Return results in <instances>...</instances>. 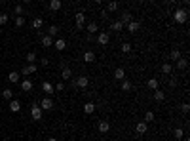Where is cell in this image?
Here are the masks:
<instances>
[{"instance_id":"obj_44","label":"cell","mask_w":190,"mask_h":141,"mask_svg":"<svg viewBox=\"0 0 190 141\" xmlns=\"http://www.w3.org/2000/svg\"><path fill=\"white\" fill-rule=\"evenodd\" d=\"M48 141H57V139H55V137H50V139H48Z\"/></svg>"},{"instance_id":"obj_22","label":"cell","mask_w":190,"mask_h":141,"mask_svg":"<svg viewBox=\"0 0 190 141\" xmlns=\"http://www.w3.org/2000/svg\"><path fill=\"white\" fill-rule=\"evenodd\" d=\"M129 21H133V19H131V14H129V11H124V14H122V25H127Z\"/></svg>"},{"instance_id":"obj_25","label":"cell","mask_w":190,"mask_h":141,"mask_svg":"<svg viewBox=\"0 0 190 141\" xmlns=\"http://www.w3.org/2000/svg\"><path fill=\"white\" fill-rule=\"evenodd\" d=\"M131 88H133V84L129 80H122V92H129Z\"/></svg>"},{"instance_id":"obj_9","label":"cell","mask_w":190,"mask_h":141,"mask_svg":"<svg viewBox=\"0 0 190 141\" xmlns=\"http://www.w3.org/2000/svg\"><path fill=\"white\" fill-rule=\"evenodd\" d=\"M88 84H90L88 76H78V78H76V86L78 88H88Z\"/></svg>"},{"instance_id":"obj_42","label":"cell","mask_w":190,"mask_h":141,"mask_svg":"<svg viewBox=\"0 0 190 141\" xmlns=\"http://www.w3.org/2000/svg\"><path fill=\"white\" fill-rule=\"evenodd\" d=\"M15 14H17V17H19V15H23V6H21V4L15 6Z\"/></svg>"},{"instance_id":"obj_34","label":"cell","mask_w":190,"mask_h":141,"mask_svg":"<svg viewBox=\"0 0 190 141\" xmlns=\"http://www.w3.org/2000/svg\"><path fill=\"white\" fill-rule=\"evenodd\" d=\"M162 72H164V74H169V72H171V65H169V63H164V65H162Z\"/></svg>"},{"instance_id":"obj_46","label":"cell","mask_w":190,"mask_h":141,"mask_svg":"<svg viewBox=\"0 0 190 141\" xmlns=\"http://www.w3.org/2000/svg\"><path fill=\"white\" fill-rule=\"evenodd\" d=\"M86 141H90V139H86Z\"/></svg>"},{"instance_id":"obj_47","label":"cell","mask_w":190,"mask_h":141,"mask_svg":"<svg viewBox=\"0 0 190 141\" xmlns=\"http://www.w3.org/2000/svg\"><path fill=\"white\" fill-rule=\"evenodd\" d=\"M19 141H21V139H19Z\"/></svg>"},{"instance_id":"obj_28","label":"cell","mask_w":190,"mask_h":141,"mask_svg":"<svg viewBox=\"0 0 190 141\" xmlns=\"http://www.w3.org/2000/svg\"><path fill=\"white\" fill-rule=\"evenodd\" d=\"M11 95H14V92H11L10 88H6V90H2V97H4V99H10V101H11Z\"/></svg>"},{"instance_id":"obj_6","label":"cell","mask_w":190,"mask_h":141,"mask_svg":"<svg viewBox=\"0 0 190 141\" xmlns=\"http://www.w3.org/2000/svg\"><path fill=\"white\" fill-rule=\"evenodd\" d=\"M108 40H110V36H108V33H99V36H97V42L101 44V46H107Z\"/></svg>"},{"instance_id":"obj_26","label":"cell","mask_w":190,"mask_h":141,"mask_svg":"<svg viewBox=\"0 0 190 141\" xmlns=\"http://www.w3.org/2000/svg\"><path fill=\"white\" fill-rule=\"evenodd\" d=\"M42 23H44L42 17H34V19H32V27H34V29H40V27H42Z\"/></svg>"},{"instance_id":"obj_40","label":"cell","mask_w":190,"mask_h":141,"mask_svg":"<svg viewBox=\"0 0 190 141\" xmlns=\"http://www.w3.org/2000/svg\"><path fill=\"white\" fill-rule=\"evenodd\" d=\"M107 8H108V11H116V10H118V2H110Z\"/></svg>"},{"instance_id":"obj_29","label":"cell","mask_w":190,"mask_h":141,"mask_svg":"<svg viewBox=\"0 0 190 141\" xmlns=\"http://www.w3.org/2000/svg\"><path fill=\"white\" fill-rule=\"evenodd\" d=\"M164 97H165V94L162 90H156L154 92V99H156V101H164Z\"/></svg>"},{"instance_id":"obj_23","label":"cell","mask_w":190,"mask_h":141,"mask_svg":"<svg viewBox=\"0 0 190 141\" xmlns=\"http://www.w3.org/2000/svg\"><path fill=\"white\" fill-rule=\"evenodd\" d=\"M19 78H21L19 72H10V74H8V80H10V82H19Z\"/></svg>"},{"instance_id":"obj_19","label":"cell","mask_w":190,"mask_h":141,"mask_svg":"<svg viewBox=\"0 0 190 141\" xmlns=\"http://www.w3.org/2000/svg\"><path fill=\"white\" fill-rule=\"evenodd\" d=\"M61 78H63V80H70V78H72V71L68 69V67H65V69L61 71Z\"/></svg>"},{"instance_id":"obj_24","label":"cell","mask_w":190,"mask_h":141,"mask_svg":"<svg viewBox=\"0 0 190 141\" xmlns=\"http://www.w3.org/2000/svg\"><path fill=\"white\" fill-rule=\"evenodd\" d=\"M97 31H99V27H97V23H88V33L90 34H93V33H97Z\"/></svg>"},{"instance_id":"obj_13","label":"cell","mask_w":190,"mask_h":141,"mask_svg":"<svg viewBox=\"0 0 190 141\" xmlns=\"http://www.w3.org/2000/svg\"><path fill=\"white\" fill-rule=\"evenodd\" d=\"M147 130H148V124L147 122H137V126H135V132H137V134H144Z\"/></svg>"},{"instance_id":"obj_11","label":"cell","mask_w":190,"mask_h":141,"mask_svg":"<svg viewBox=\"0 0 190 141\" xmlns=\"http://www.w3.org/2000/svg\"><path fill=\"white\" fill-rule=\"evenodd\" d=\"M147 88H148V90H152V92H156V90H158V78H148Z\"/></svg>"},{"instance_id":"obj_20","label":"cell","mask_w":190,"mask_h":141,"mask_svg":"<svg viewBox=\"0 0 190 141\" xmlns=\"http://www.w3.org/2000/svg\"><path fill=\"white\" fill-rule=\"evenodd\" d=\"M93 111H95V105H93L91 101H88L86 105H84V112H86V115H91Z\"/></svg>"},{"instance_id":"obj_10","label":"cell","mask_w":190,"mask_h":141,"mask_svg":"<svg viewBox=\"0 0 190 141\" xmlns=\"http://www.w3.org/2000/svg\"><path fill=\"white\" fill-rule=\"evenodd\" d=\"M139 29H141V23L139 21H129L127 23V31H129V33H137Z\"/></svg>"},{"instance_id":"obj_14","label":"cell","mask_w":190,"mask_h":141,"mask_svg":"<svg viewBox=\"0 0 190 141\" xmlns=\"http://www.w3.org/2000/svg\"><path fill=\"white\" fill-rule=\"evenodd\" d=\"M114 78L116 80H126V71H124L122 67H118V69L114 71Z\"/></svg>"},{"instance_id":"obj_33","label":"cell","mask_w":190,"mask_h":141,"mask_svg":"<svg viewBox=\"0 0 190 141\" xmlns=\"http://www.w3.org/2000/svg\"><path fill=\"white\" fill-rule=\"evenodd\" d=\"M171 59H173V61H179V59H181V52L179 50H173L171 52Z\"/></svg>"},{"instance_id":"obj_1","label":"cell","mask_w":190,"mask_h":141,"mask_svg":"<svg viewBox=\"0 0 190 141\" xmlns=\"http://www.w3.org/2000/svg\"><path fill=\"white\" fill-rule=\"evenodd\" d=\"M173 19H175L177 23H186V19H188V10H175Z\"/></svg>"},{"instance_id":"obj_15","label":"cell","mask_w":190,"mask_h":141,"mask_svg":"<svg viewBox=\"0 0 190 141\" xmlns=\"http://www.w3.org/2000/svg\"><path fill=\"white\" fill-rule=\"evenodd\" d=\"M10 111L11 112H19V111H21V103L15 101V99H11V101H10Z\"/></svg>"},{"instance_id":"obj_30","label":"cell","mask_w":190,"mask_h":141,"mask_svg":"<svg viewBox=\"0 0 190 141\" xmlns=\"http://www.w3.org/2000/svg\"><path fill=\"white\" fill-rule=\"evenodd\" d=\"M152 120H154V112H152V111H147V112H144V122H152Z\"/></svg>"},{"instance_id":"obj_27","label":"cell","mask_w":190,"mask_h":141,"mask_svg":"<svg viewBox=\"0 0 190 141\" xmlns=\"http://www.w3.org/2000/svg\"><path fill=\"white\" fill-rule=\"evenodd\" d=\"M34 59H36V54L34 52H29V54H27V63H29V65H34Z\"/></svg>"},{"instance_id":"obj_3","label":"cell","mask_w":190,"mask_h":141,"mask_svg":"<svg viewBox=\"0 0 190 141\" xmlns=\"http://www.w3.org/2000/svg\"><path fill=\"white\" fill-rule=\"evenodd\" d=\"M38 107L42 109V111H50V109H53V101H51L50 97H44V99H42V103H40Z\"/></svg>"},{"instance_id":"obj_39","label":"cell","mask_w":190,"mask_h":141,"mask_svg":"<svg viewBox=\"0 0 190 141\" xmlns=\"http://www.w3.org/2000/svg\"><path fill=\"white\" fill-rule=\"evenodd\" d=\"M177 67H179V69H186V67H188V63L184 61V59H179V61H177Z\"/></svg>"},{"instance_id":"obj_16","label":"cell","mask_w":190,"mask_h":141,"mask_svg":"<svg viewBox=\"0 0 190 141\" xmlns=\"http://www.w3.org/2000/svg\"><path fill=\"white\" fill-rule=\"evenodd\" d=\"M53 46L57 48V52H63L65 48H67V42H65L63 38H57V40H55V42H53Z\"/></svg>"},{"instance_id":"obj_38","label":"cell","mask_w":190,"mask_h":141,"mask_svg":"<svg viewBox=\"0 0 190 141\" xmlns=\"http://www.w3.org/2000/svg\"><path fill=\"white\" fill-rule=\"evenodd\" d=\"M122 52H124V54H129V52H131V44L124 42V44H122Z\"/></svg>"},{"instance_id":"obj_8","label":"cell","mask_w":190,"mask_h":141,"mask_svg":"<svg viewBox=\"0 0 190 141\" xmlns=\"http://www.w3.org/2000/svg\"><path fill=\"white\" fill-rule=\"evenodd\" d=\"M32 72H36V65H25L21 69V74L23 76H29V74H32Z\"/></svg>"},{"instance_id":"obj_2","label":"cell","mask_w":190,"mask_h":141,"mask_svg":"<svg viewBox=\"0 0 190 141\" xmlns=\"http://www.w3.org/2000/svg\"><path fill=\"white\" fill-rule=\"evenodd\" d=\"M84 23H86V15H84L82 11H78V14H76V29L82 31L84 29Z\"/></svg>"},{"instance_id":"obj_31","label":"cell","mask_w":190,"mask_h":141,"mask_svg":"<svg viewBox=\"0 0 190 141\" xmlns=\"http://www.w3.org/2000/svg\"><path fill=\"white\" fill-rule=\"evenodd\" d=\"M122 29H124L122 21H114V23H112V31H116V33H118V31H122Z\"/></svg>"},{"instance_id":"obj_36","label":"cell","mask_w":190,"mask_h":141,"mask_svg":"<svg viewBox=\"0 0 190 141\" xmlns=\"http://www.w3.org/2000/svg\"><path fill=\"white\" fill-rule=\"evenodd\" d=\"M8 19H10V15H8V14H0V25H6Z\"/></svg>"},{"instance_id":"obj_45","label":"cell","mask_w":190,"mask_h":141,"mask_svg":"<svg viewBox=\"0 0 190 141\" xmlns=\"http://www.w3.org/2000/svg\"><path fill=\"white\" fill-rule=\"evenodd\" d=\"M116 141H122V139H116Z\"/></svg>"},{"instance_id":"obj_7","label":"cell","mask_w":190,"mask_h":141,"mask_svg":"<svg viewBox=\"0 0 190 141\" xmlns=\"http://www.w3.org/2000/svg\"><path fill=\"white\" fill-rule=\"evenodd\" d=\"M97 130H99V132H101V134H107V132H108V130H110V124H108V122H107V120H101V122H99V124H97Z\"/></svg>"},{"instance_id":"obj_43","label":"cell","mask_w":190,"mask_h":141,"mask_svg":"<svg viewBox=\"0 0 190 141\" xmlns=\"http://www.w3.org/2000/svg\"><path fill=\"white\" fill-rule=\"evenodd\" d=\"M181 109H183V112L186 115V112L190 111V105H188V103H183V105H181Z\"/></svg>"},{"instance_id":"obj_12","label":"cell","mask_w":190,"mask_h":141,"mask_svg":"<svg viewBox=\"0 0 190 141\" xmlns=\"http://www.w3.org/2000/svg\"><path fill=\"white\" fill-rule=\"evenodd\" d=\"M42 90L46 92L48 95H51V94H55V88H53V84H50V82H44L42 84Z\"/></svg>"},{"instance_id":"obj_17","label":"cell","mask_w":190,"mask_h":141,"mask_svg":"<svg viewBox=\"0 0 190 141\" xmlns=\"http://www.w3.org/2000/svg\"><path fill=\"white\" fill-rule=\"evenodd\" d=\"M21 90H23V92H31V90H32V82H31L29 78L21 80Z\"/></svg>"},{"instance_id":"obj_35","label":"cell","mask_w":190,"mask_h":141,"mask_svg":"<svg viewBox=\"0 0 190 141\" xmlns=\"http://www.w3.org/2000/svg\"><path fill=\"white\" fill-rule=\"evenodd\" d=\"M15 25H17V27H23V25H25V17H23V15L15 17Z\"/></svg>"},{"instance_id":"obj_41","label":"cell","mask_w":190,"mask_h":141,"mask_svg":"<svg viewBox=\"0 0 190 141\" xmlns=\"http://www.w3.org/2000/svg\"><path fill=\"white\" fill-rule=\"evenodd\" d=\"M55 88V92H63L65 90V84L63 82H57V86H53Z\"/></svg>"},{"instance_id":"obj_21","label":"cell","mask_w":190,"mask_h":141,"mask_svg":"<svg viewBox=\"0 0 190 141\" xmlns=\"http://www.w3.org/2000/svg\"><path fill=\"white\" fill-rule=\"evenodd\" d=\"M61 6H63L61 0H51V2H50V10H53V11H57Z\"/></svg>"},{"instance_id":"obj_18","label":"cell","mask_w":190,"mask_h":141,"mask_svg":"<svg viewBox=\"0 0 190 141\" xmlns=\"http://www.w3.org/2000/svg\"><path fill=\"white\" fill-rule=\"evenodd\" d=\"M84 61H86V63H93V61H95V54L88 50L86 54H84Z\"/></svg>"},{"instance_id":"obj_32","label":"cell","mask_w":190,"mask_h":141,"mask_svg":"<svg viewBox=\"0 0 190 141\" xmlns=\"http://www.w3.org/2000/svg\"><path fill=\"white\" fill-rule=\"evenodd\" d=\"M57 31H59V29H57V27H55V25H51V27H50V29H48V36H51V38H53V36H55V34H57Z\"/></svg>"},{"instance_id":"obj_5","label":"cell","mask_w":190,"mask_h":141,"mask_svg":"<svg viewBox=\"0 0 190 141\" xmlns=\"http://www.w3.org/2000/svg\"><path fill=\"white\" fill-rule=\"evenodd\" d=\"M40 42H42V46H44V48L53 46V38H51V36H48V34H42V36H40Z\"/></svg>"},{"instance_id":"obj_4","label":"cell","mask_w":190,"mask_h":141,"mask_svg":"<svg viewBox=\"0 0 190 141\" xmlns=\"http://www.w3.org/2000/svg\"><path fill=\"white\" fill-rule=\"evenodd\" d=\"M31 116L34 120H40L42 118V109H40L38 105H32V109H31Z\"/></svg>"},{"instance_id":"obj_37","label":"cell","mask_w":190,"mask_h":141,"mask_svg":"<svg viewBox=\"0 0 190 141\" xmlns=\"http://www.w3.org/2000/svg\"><path fill=\"white\" fill-rule=\"evenodd\" d=\"M173 135H175V137H177V139H183V135H184V132H183V130H181V128H177V130H175V132H173Z\"/></svg>"}]
</instances>
